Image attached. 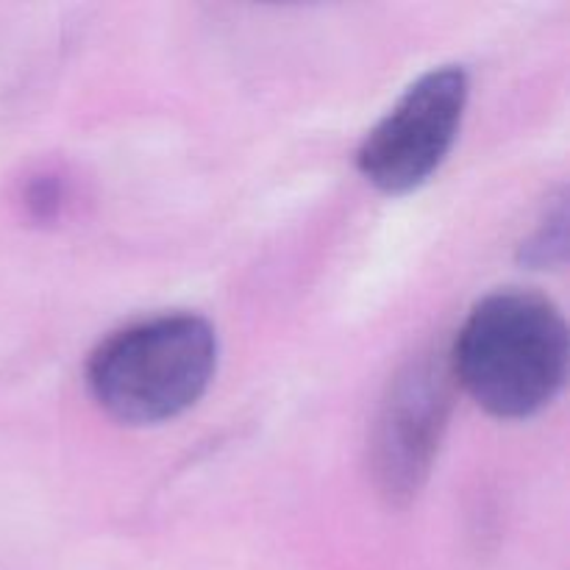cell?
<instances>
[{
	"instance_id": "6da1fadb",
	"label": "cell",
	"mask_w": 570,
	"mask_h": 570,
	"mask_svg": "<svg viewBox=\"0 0 570 570\" xmlns=\"http://www.w3.org/2000/svg\"><path fill=\"white\" fill-rule=\"evenodd\" d=\"M451 376L490 415H538L568 376V326L549 298L501 289L473 306L449 354Z\"/></svg>"
},
{
	"instance_id": "7a4b0ae2",
	"label": "cell",
	"mask_w": 570,
	"mask_h": 570,
	"mask_svg": "<svg viewBox=\"0 0 570 570\" xmlns=\"http://www.w3.org/2000/svg\"><path fill=\"white\" fill-rule=\"evenodd\" d=\"M215 367V328L181 312L111 334L89 360L87 384L115 421L150 426L187 412L206 393Z\"/></svg>"
},
{
	"instance_id": "3957f363",
	"label": "cell",
	"mask_w": 570,
	"mask_h": 570,
	"mask_svg": "<svg viewBox=\"0 0 570 570\" xmlns=\"http://www.w3.org/2000/svg\"><path fill=\"white\" fill-rule=\"evenodd\" d=\"M468 89V72L460 65L434 67L417 78L360 145L362 176L390 195L429 181L460 134Z\"/></svg>"
},
{
	"instance_id": "277c9868",
	"label": "cell",
	"mask_w": 570,
	"mask_h": 570,
	"mask_svg": "<svg viewBox=\"0 0 570 570\" xmlns=\"http://www.w3.org/2000/svg\"><path fill=\"white\" fill-rule=\"evenodd\" d=\"M451 365L443 354H423L390 387L373 434V471L382 493L404 504L432 471L451 412Z\"/></svg>"
},
{
	"instance_id": "5b68a950",
	"label": "cell",
	"mask_w": 570,
	"mask_h": 570,
	"mask_svg": "<svg viewBox=\"0 0 570 570\" xmlns=\"http://www.w3.org/2000/svg\"><path fill=\"white\" fill-rule=\"evenodd\" d=\"M566 204H560L554 215H549V220L540 226V232L523 245V262L543 267L562 259V254H566Z\"/></svg>"
}]
</instances>
